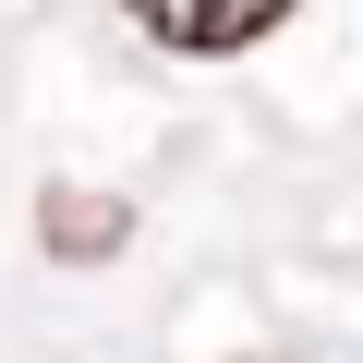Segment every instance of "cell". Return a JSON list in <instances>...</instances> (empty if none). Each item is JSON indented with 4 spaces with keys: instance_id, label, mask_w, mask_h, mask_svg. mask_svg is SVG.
<instances>
[{
    "instance_id": "obj_1",
    "label": "cell",
    "mask_w": 363,
    "mask_h": 363,
    "mask_svg": "<svg viewBox=\"0 0 363 363\" xmlns=\"http://www.w3.org/2000/svg\"><path fill=\"white\" fill-rule=\"evenodd\" d=\"M121 13L157 37V49H194V61H218V49H255L291 0H121Z\"/></svg>"
},
{
    "instance_id": "obj_2",
    "label": "cell",
    "mask_w": 363,
    "mask_h": 363,
    "mask_svg": "<svg viewBox=\"0 0 363 363\" xmlns=\"http://www.w3.org/2000/svg\"><path fill=\"white\" fill-rule=\"evenodd\" d=\"M37 230H49L61 255H109V242H121V206H97V194H49Z\"/></svg>"
}]
</instances>
